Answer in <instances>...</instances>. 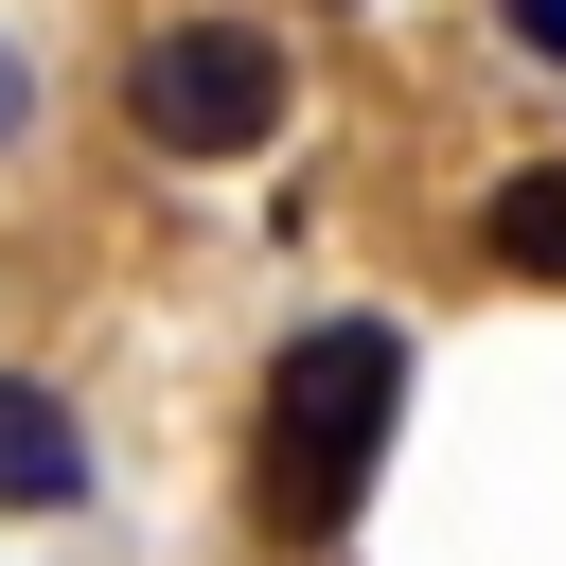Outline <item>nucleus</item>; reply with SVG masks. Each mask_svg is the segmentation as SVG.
Here are the masks:
<instances>
[{
    "instance_id": "f03ea898",
    "label": "nucleus",
    "mask_w": 566,
    "mask_h": 566,
    "mask_svg": "<svg viewBox=\"0 0 566 566\" xmlns=\"http://www.w3.org/2000/svg\"><path fill=\"white\" fill-rule=\"evenodd\" d=\"M124 124H142L159 159H265V142H283V53H265L248 18H159V35L124 53Z\"/></svg>"
},
{
    "instance_id": "7ed1b4c3",
    "label": "nucleus",
    "mask_w": 566,
    "mask_h": 566,
    "mask_svg": "<svg viewBox=\"0 0 566 566\" xmlns=\"http://www.w3.org/2000/svg\"><path fill=\"white\" fill-rule=\"evenodd\" d=\"M71 495H88V424L35 371H0V513H71Z\"/></svg>"
},
{
    "instance_id": "f257e3e1",
    "label": "nucleus",
    "mask_w": 566,
    "mask_h": 566,
    "mask_svg": "<svg viewBox=\"0 0 566 566\" xmlns=\"http://www.w3.org/2000/svg\"><path fill=\"white\" fill-rule=\"evenodd\" d=\"M389 407H407V336H389V318H301V336H283V371H265V460H248V495H265L283 548H336V531H354V495H371V460H389Z\"/></svg>"
},
{
    "instance_id": "39448f33",
    "label": "nucleus",
    "mask_w": 566,
    "mask_h": 566,
    "mask_svg": "<svg viewBox=\"0 0 566 566\" xmlns=\"http://www.w3.org/2000/svg\"><path fill=\"white\" fill-rule=\"evenodd\" d=\"M495 18H513V35H531V53L566 71V0H495Z\"/></svg>"
},
{
    "instance_id": "20e7f679",
    "label": "nucleus",
    "mask_w": 566,
    "mask_h": 566,
    "mask_svg": "<svg viewBox=\"0 0 566 566\" xmlns=\"http://www.w3.org/2000/svg\"><path fill=\"white\" fill-rule=\"evenodd\" d=\"M478 265H495V283H566V159H513V177H495Z\"/></svg>"
},
{
    "instance_id": "423d86ee",
    "label": "nucleus",
    "mask_w": 566,
    "mask_h": 566,
    "mask_svg": "<svg viewBox=\"0 0 566 566\" xmlns=\"http://www.w3.org/2000/svg\"><path fill=\"white\" fill-rule=\"evenodd\" d=\"M18 124H35V71H18V35H0V142H18Z\"/></svg>"
}]
</instances>
